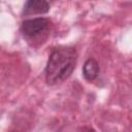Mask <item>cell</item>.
Returning a JSON list of instances; mask_svg holds the SVG:
<instances>
[{"mask_svg": "<svg viewBox=\"0 0 132 132\" xmlns=\"http://www.w3.org/2000/svg\"><path fill=\"white\" fill-rule=\"evenodd\" d=\"M77 54L73 47L57 46L53 48L45 66L47 84L55 85L68 78L76 64Z\"/></svg>", "mask_w": 132, "mask_h": 132, "instance_id": "obj_1", "label": "cell"}, {"mask_svg": "<svg viewBox=\"0 0 132 132\" xmlns=\"http://www.w3.org/2000/svg\"><path fill=\"white\" fill-rule=\"evenodd\" d=\"M50 20L45 18H35V19H29L25 20L22 23L21 31L26 37H36L46 31V29L50 27Z\"/></svg>", "mask_w": 132, "mask_h": 132, "instance_id": "obj_2", "label": "cell"}, {"mask_svg": "<svg viewBox=\"0 0 132 132\" xmlns=\"http://www.w3.org/2000/svg\"><path fill=\"white\" fill-rule=\"evenodd\" d=\"M50 10V4L44 0H29L25 3L23 8L24 14L45 13Z\"/></svg>", "mask_w": 132, "mask_h": 132, "instance_id": "obj_3", "label": "cell"}, {"mask_svg": "<svg viewBox=\"0 0 132 132\" xmlns=\"http://www.w3.org/2000/svg\"><path fill=\"white\" fill-rule=\"evenodd\" d=\"M88 132H95V130H93V129H91V130H89Z\"/></svg>", "mask_w": 132, "mask_h": 132, "instance_id": "obj_5", "label": "cell"}, {"mask_svg": "<svg viewBox=\"0 0 132 132\" xmlns=\"http://www.w3.org/2000/svg\"><path fill=\"white\" fill-rule=\"evenodd\" d=\"M99 73V65L96 60L88 59L82 67V74L87 80H93L97 77Z\"/></svg>", "mask_w": 132, "mask_h": 132, "instance_id": "obj_4", "label": "cell"}]
</instances>
